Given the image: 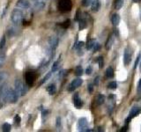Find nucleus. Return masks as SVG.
Masks as SVG:
<instances>
[{
	"instance_id": "nucleus-1",
	"label": "nucleus",
	"mask_w": 141,
	"mask_h": 132,
	"mask_svg": "<svg viewBox=\"0 0 141 132\" xmlns=\"http://www.w3.org/2000/svg\"><path fill=\"white\" fill-rule=\"evenodd\" d=\"M11 19L12 23L15 25H19L23 21V12L19 9H14L11 14Z\"/></svg>"
},
{
	"instance_id": "nucleus-2",
	"label": "nucleus",
	"mask_w": 141,
	"mask_h": 132,
	"mask_svg": "<svg viewBox=\"0 0 141 132\" xmlns=\"http://www.w3.org/2000/svg\"><path fill=\"white\" fill-rule=\"evenodd\" d=\"M15 90L18 93H19V96H24L26 93H27V86L25 83H23L21 80L17 79L15 81Z\"/></svg>"
},
{
	"instance_id": "nucleus-3",
	"label": "nucleus",
	"mask_w": 141,
	"mask_h": 132,
	"mask_svg": "<svg viewBox=\"0 0 141 132\" xmlns=\"http://www.w3.org/2000/svg\"><path fill=\"white\" fill-rule=\"evenodd\" d=\"M19 93L16 92V90H13L12 88H8V92H7L6 95V101L10 102V103L13 104L16 103L19 100Z\"/></svg>"
},
{
	"instance_id": "nucleus-4",
	"label": "nucleus",
	"mask_w": 141,
	"mask_h": 132,
	"mask_svg": "<svg viewBox=\"0 0 141 132\" xmlns=\"http://www.w3.org/2000/svg\"><path fill=\"white\" fill-rule=\"evenodd\" d=\"M72 6V4L70 0H60L59 5H58L59 10L63 12H66L70 11Z\"/></svg>"
},
{
	"instance_id": "nucleus-5",
	"label": "nucleus",
	"mask_w": 141,
	"mask_h": 132,
	"mask_svg": "<svg viewBox=\"0 0 141 132\" xmlns=\"http://www.w3.org/2000/svg\"><path fill=\"white\" fill-rule=\"evenodd\" d=\"M87 120L86 118L82 117L79 120V122H78V128L80 131H92V129H89L87 128Z\"/></svg>"
},
{
	"instance_id": "nucleus-6",
	"label": "nucleus",
	"mask_w": 141,
	"mask_h": 132,
	"mask_svg": "<svg viewBox=\"0 0 141 132\" xmlns=\"http://www.w3.org/2000/svg\"><path fill=\"white\" fill-rule=\"evenodd\" d=\"M131 56H132V51L130 48L125 49L124 53H123V63L125 66L130 64V61H131Z\"/></svg>"
},
{
	"instance_id": "nucleus-7",
	"label": "nucleus",
	"mask_w": 141,
	"mask_h": 132,
	"mask_svg": "<svg viewBox=\"0 0 141 132\" xmlns=\"http://www.w3.org/2000/svg\"><path fill=\"white\" fill-rule=\"evenodd\" d=\"M35 77L36 75L33 71H27L26 73V83L28 86H32L33 84L35 81Z\"/></svg>"
},
{
	"instance_id": "nucleus-8",
	"label": "nucleus",
	"mask_w": 141,
	"mask_h": 132,
	"mask_svg": "<svg viewBox=\"0 0 141 132\" xmlns=\"http://www.w3.org/2000/svg\"><path fill=\"white\" fill-rule=\"evenodd\" d=\"M81 84H82V79H81L80 77H77V78H75L70 84V85H69V87H68V91H70V92L74 91L76 88L80 86Z\"/></svg>"
},
{
	"instance_id": "nucleus-9",
	"label": "nucleus",
	"mask_w": 141,
	"mask_h": 132,
	"mask_svg": "<svg viewBox=\"0 0 141 132\" xmlns=\"http://www.w3.org/2000/svg\"><path fill=\"white\" fill-rule=\"evenodd\" d=\"M49 44L50 46V49L51 50H55L56 49V47L58 46V43H59V40H58L57 37L56 36H50L49 38Z\"/></svg>"
},
{
	"instance_id": "nucleus-10",
	"label": "nucleus",
	"mask_w": 141,
	"mask_h": 132,
	"mask_svg": "<svg viewBox=\"0 0 141 132\" xmlns=\"http://www.w3.org/2000/svg\"><path fill=\"white\" fill-rule=\"evenodd\" d=\"M8 92V87L6 84H0V100H6V95Z\"/></svg>"
},
{
	"instance_id": "nucleus-11",
	"label": "nucleus",
	"mask_w": 141,
	"mask_h": 132,
	"mask_svg": "<svg viewBox=\"0 0 141 132\" xmlns=\"http://www.w3.org/2000/svg\"><path fill=\"white\" fill-rule=\"evenodd\" d=\"M141 113V108L137 107H133L130 111V114H129V117L127 119V121H130V119L134 118L135 116H137V114H139Z\"/></svg>"
},
{
	"instance_id": "nucleus-12",
	"label": "nucleus",
	"mask_w": 141,
	"mask_h": 132,
	"mask_svg": "<svg viewBox=\"0 0 141 132\" xmlns=\"http://www.w3.org/2000/svg\"><path fill=\"white\" fill-rule=\"evenodd\" d=\"M16 6L18 8H21V9H27L29 8L30 5L28 3L27 0H19L16 4Z\"/></svg>"
},
{
	"instance_id": "nucleus-13",
	"label": "nucleus",
	"mask_w": 141,
	"mask_h": 132,
	"mask_svg": "<svg viewBox=\"0 0 141 132\" xmlns=\"http://www.w3.org/2000/svg\"><path fill=\"white\" fill-rule=\"evenodd\" d=\"M92 11L94 12H98L100 8V0H93L92 2Z\"/></svg>"
},
{
	"instance_id": "nucleus-14",
	"label": "nucleus",
	"mask_w": 141,
	"mask_h": 132,
	"mask_svg": "<svg viewBox=\"0 0 141 132\" xmlns=\"http://www.w3.org/2000/svg\"><path fill=\"white\" fill-rule=\"evenodd\" d=\"M74 105H75V107H77V108H80L83 105L82 100H80V98L79 97V94H78V93H76V94L74 95Z\"/></svg>"
},
{
	"instance_id": "nucleus-15",
	"label": "nucleus",
	"mask_w": 141,
	"mask_h": 132,
	"mask_svg": "<svg viewBox=\"0 0 141 132\" xmlns=\"http://www.w3.org/2000/svg\"><path fill=\"white\" fill-rule=\"evenodd\" d=\"M47 92H48V93H49V95H54L55 93H56V85H55L54 84H49V85L47 87Z\"/></svg>"
},
{
	"instance_id": "nucleus-16",
	"label": "nucleus",
	"mask_w": 141,
	"mask_h": 132,
	"mask_svg": "<svg viewBox=\"0 0 141 132\" xmlns=\"http://www.w3.org/2000/svg\"><path fill=\"white\" fill-rule=\"evenodd\" d=\"M111 21H112V24L114 26H116L118 24H119L120 21V17L117 14H113V16L111 17Z\"/></svg>"
},
{
	"instance_id": "nucleus-17",
	"label": "nucleus",
	"mask_w": 141,
	"mask_h": 132,
	"mask_svg": "<svg viewBox=\"0 0 141 132\" xmlns=\"http://www.w3.org/2000/svg\"><path fill=\"white\" fill-rule=\"evenodd\" d=\"M113 42H114V38H113V36H109L107 42H106V49H107V50H109V49L112 48Z\"/></svg>"
},
{
	"instance_id": "nucleus-18",
	"label": "nucleus",
	"mask_w": 141,
	"mask_h": 132,
	"mask_svg": "<svg viewBox=\"0 0 141 132\" xmlns=\"http://www.w3.org/2000/svg\"><path fill=\"white\" fill-rule=\"evenodd\" d=\"M104 101H105V96L102 94H99L96 98V104L100 106V105H101V104H103Z\"/></svg>"
},
{
	"instance_id": "nucleus-19",
	"label": "nucleus",
	"mask_w": 141,
	"mask_h": 132,
	"mask_svg": "<svg viewBox=\"0 0 141 132\" xmlns=\"http://www.w3.org/2000/svg\"><path fill=\"white\" fill-rule=\"evenodd\" d=\"M106 77H109V78H111V77H114V70H113V68L109 67L106 70Z\"/></svg>"
},
{
	"instance_id": "nucleus-20",
	"label": "nucleus",
	"mask_w": 141,
	"mask_h": 132,
	"mask_svg": "<svg viewBox=\"0 0 141 132\" xmlns=\"http://www.w3.org/2000/svg\"><path fill=\"white\" fill-rule=\"evenodd\" d=\"M95 43H96V40H95L94 39L89 40L87 42V44H86V49H93V46H94Z\"/></svg>"
},
{
	"instance_id": "nucleus-21",
	"label": "nucleus",
	"mask_w": 141,
	"mask_h": 132,
	"mask_svg": "<svg viewBox=\"0 0 141 132\" xmlns=\"http://www.w3.org/2000/svg\"><path fill=\"white\" fill-rule=\"evenodd\" d=\"M16 31H17V29L14 27H10L8 30H7V34H8L9 37H12L14 36V35L16 34Z\"/></svg>"
},
{
	"instance_id": "nucleus-22",
	"label": "nucleus",
	"mask_w": 141,
	"mask_h": 132,
	"mask_svg": "<svg viewBox=\"0 0 141 132\" xmlns=\"http://www.w3.org/2000/svg\"><path fill=\"white\" fill-rule=\"evenodd\" d=\"M83 74V69L81 66H77L75 69V75L78 76V77H80Z\"/></svg>"
},
{
	"instance_id": "nucleus-23",
	"label": "nucleus",
	"mask_w": 141,
	"mask_h": 132,
	"mask_svg": "<svg viewBox=\"0 0 141 132\" xmlns=\"http://www.w3.org/2000/svg\"><path fill=\"white\" fill-rule=\"evenodd\" d=\"M123 5V0H116V3H115V6H116V10H120L122 8Z\"/></svg>"
},
{
	"instance_id": "nucleus-24",
	"label": "nucleus",
	"mask_w": 141,
	"mask_h": 132,
	"mask_svg": "<svg viewBox=\"0 0 141 132\" xmlns=\"http://www.w3.org/2000/svg\"><path fill=\"white\" fill-rule=\"evenodd\" d=\"M51 75H52V71H49V73H47V74H46V76L43 77V78H42V80L41 81V83H40V85H42V84H43L44 83H45L46 81H47L48 79H49V77H51Z\"/></svg>"
},
{
	"instance_id": "nucleus-25",
	"label": "nucleus",
	"mask_w": 141,
	"mask_h": 132,
	"mask_svg": "<svg viewBox=\"0 0 141 132\" xmlns=\"http://www.w3.org/2000/svg\"><path fill=\"white\" fill-rule=\"evenodd\" d=\"M59 64H60V60H57V61L55 62V63H53L52 70H51V71H52V72L56 71V70H58V67H59Z\"/></svg>"
},
{
	"instance_id": "nucleus-26",
	"label": "nucleus",
	"mask_w": 141,
	"mask_h": 132,
	"mask_svg": "<svg viewBox=\"0 0 141 132\" xmlns=\"http://www.w3.org/2000/svg\"><path fill=\"white\" fill-rule=\"evenodd\" d=\"M2 130L4 132H9L11 130V125L9 123H4L2 126Z\"/></svg>"
},
{
	"instance_id": "nucleus-27",
	"label": "nucleus",
	"mask_w": 141,
	"mask_h": 132,
	"mask_svg": "<svg viewBox=\"0 0 141 132\" xmlns=\"http://www.w3.org/2000/svg\"><path fill=\"white\" fill-rule=\"evenodd\" d=\"M86 26V21L85 20V19H81L80 20H79V29L80 30L84 29Z\"/></svg>"
},
{
	"instance_id": "nucleus-28",
	"label": "nucleus",
	"mask_w": 141,
	"mask_h": 132,
	"mask_svg": "<svg viewBox=\"0 0 141 132\" xmlns=\"http://www.w3.org/2000/svg\"><path fill=\"white\" fill-rule=\"evenodd\" d=\"M117 87V84H116V82H115V81H113V82H110L109 84H108V88H109V89H116V88Z\"/></svg>"
},
{
	"instance_id": "nucleus-29",
	"label": "nucleus",
	"mask_w": 141,
	"mask_h": 132,
	"mask_svg": "<svg viewBox=\"0 0 141 132\" xmlns=\"http://www.w3.org/2000/svg\"><path fill=\"white\" fill-rule=\"evenodd\" d=\"M97 63H99L100 69H101L102 67H103V57H102V56H99V57L97 58Z\"/></svg>"
},
{
	"instance_id": "nucleus-30",
	"label": "nucleus",
	"mask_w": 141,
	"mask_h": 132,
	"mask_svg": "<svg viewBox=\"0 0 141 132\" xmlns=\"http://www.w3.org/2000/svg\"><path fill=\"white\" fill-rule=\"evenodd\" d=\"M5 42H6V39H5V36H3L0 40V49H2L5 45Z\"/></svg>"
},
{
	"instance_id": "nucleus-31",
	"label": "nucleus",
	"mask_w": 141,
	"mask_h": 132,
	"mask_svg": "<svg viewBox=\"0 0 141 132\" xmlns=\"http://www.w3.org/2000/svg\"><path fill=\"white\" fill-rule=\"evenodd\" d=\"M93 0H82V5L83 6H89L90 5L92 4Z\"/></svg>"
},
{
	"instance_id": "nucleus-32",
	"label": "nucleus",
	"mask_w": 141,
	"mask_h": 132,
	"mask_svg": "<svg viewBox=\"0 0 141 132\" xmlns=\"http://www.w3.org/2000/svg\"><path fill=\"white\" fill-rule=\"evenodd\" d=\"M21 121V119H20V116L19 115V114H16V116L14 117V123L17 125H19V123H20Z\"/></svg>"
},
{
	"instance_id": "nucleus-33",
	"label": "nucleus",
	"mask_w": 141,
	"mask_h": 132,
	"mask_svg": "<svg viewBox=\"0 0 141 132\" xmlns=\"http://www.w3.org/2000/svg\"><path fill=\"white\" fill-rule=\"evenodd\" d=\"M140 58H141V53H139V55L137 56V59H136V62H135V65H134V69H136L137 67V63H138V62L140 61Z\"/></svg>"
},
{
	"instance_id": "nucleus-34",
	"label": "nucleus",
	"mask_w": 141,
	"mask_h": 132,
	"mask_svg": "<svg viewBox=\"0 0 141 132\" xmlns=\"http://www.w3.org/2000/svg\"><path fill=\"white\" fill-rule=\"evenodd\" d=\"M100 44H99V43H95V44H94V46H93V52H95V51L99 50V49H100Z\"/></svg>"
},
{
	"instance_id": "nucleus-35",
	"label": "nucleus",
	"mask_w": 141,
	"mask_h": 132,
	"mask_svg": "<svg viewBox=\"0 0 141 132\" xmlns=\"http://www.w3.org/2000/svg\"><path fill=\"white\" fill-rule=\"evenodd\" d=\"M92 71H93V68H92V66H89L86 68V73L87 74V75H90V74H92Z\"/></svg>"
},
{
	"instance_id": "nucleus-36",
	"label": "nucleus",
	"mask_w": 141,
	"mask_h": 132,
	"mask_svg": "<svg viewBox=\"0 0 141 132\" xmlns=\"http://www.w3.org/2000/svg\"><path fill=\"white\" fill-rule=\"evenodd\" d=\"M61 127V118H56V128H60Z\"/></svg>"
},
{
	"instance_id": "nucleus-37",
	"label": "nucleus",
	"mask_w": 141,
	"mask_h": 132,
	"mask_svg": "<svg viewBox=\"0 0 141 132\" xmlns=\"http://www.w3.org/2000/svg\"><path fill=\"white\" fill-rule=\"evenodd\" d=\"M4 76H5V74L4 73V72L0 73V84H3V81L5 80V77H4Z\"/></svg>"
},
{
	"instance_id": "nucleus-38",
	"label": "nucleus",
	"mask_w": 141,
	"mask_h": 132,
	"mask_svg": "<svg viewBox=\"0 0 141 132\" xmlns=\"http://www.w3.org/2000/svg\"><path fill=\"white\" fill-rule=\"evenodd\" d=\"M137 93H141V78H140V80L138 81V83H137Z\"/></svg>"
},
{
	"instance_id": "nucleus-39",
	"label": "nucleus",
	"mask_w": 141,
	"mask_h": 132,
	"mask_svg": "<svg viewBox=\"0 0 141 132\" xmlns=\"http://www.w3.org/2000/svg\"><path fill=\"white\" fill-rule=\"evenodd\" d=\"M5 56H0V68H1L2 66H3L4 63H5Z\"/></svg>"
},
{
	"instance_id": "nucleus-40",
	"label": "nucleus",
	"mask_w": 141,
	"mask_h": 132,
	"mask_svg": "<svg viewBox=\"0 0 141 132\" xmlns=\"http://www.w3.org/2000/svg\"><path fill=\"white\" fill-rule=\"evenodd\" d=\"M7 7H8V5H6V6L4 8V11H3V13H2V15H1V18H4L5 17V13H6V11H7Z\"/></svg>"
},
{
	"instance_id": "nucleus-41",
	"label": "nucleus",
	"mask_w": 141,
	"mask_h": 132,
	"mask_svg": "<svg viewBox=\"0 0 141 132\" xmlns=\"http://www.w3.org/2000/svg\"><path fill=\"white\" fill-rule=\"evenodd\" d=\"M64 24H62V26L63 27H64V28H66L67 26H69V25H70V21H66V22H63Z\"/></svg>"
},
{
	"instance_id": "nucleus-42",
	"label": "nucleus",
	"mask_w": 141,
	"mask_h": 132,
	"mask_svg": "<svg viewBox=\"0 0 141 132\" xmlns=\"http://www.w3.org/2000/svg\"><path fill=\"white\" fill-rule=\"evenodd\" d=\"M88 91H89V93H92V92H93V85H92V84H89V85H88Z\"/></svg>"
},
{
	"instance_id": "nucleus-43",
	"label": "nucleus",
	"mask_w": 141,
	"mask_h": 132,
	"mask_svg": "<svg viewBox=\"0 0 141 132\" xmlns=\"http://www.w3.org/2000/svg\"><path fill=\"white\" fill-rule=\"evenodd\" d=\"M98 84H99V77H95V79H94V84L98 85Z\"/></svg>"
},
{
	"instance_id": "nucleus-44",
	"label": "nucleus",
	"mask_w": 141,
	"mask_h": 132,
	"mask_svg": "<svg viewBox=\"0 0 141 132\" xmlns=\"http://www.w3.org/2000/svg\"><path fill=\"white\" fill-rule=\"evenodd\" d=\"M49 110H45V109H44V110H42V114H43V115H47V114H49Z\"/></svg>"
},
{
	"instance_id": "nucleus-45",
	"label": "nucleus",
	"mask_w": 141,
	"mask_h": 132,
	"mask_svg": "<svg viewBox=\"0 0 141 132\" xmlns=\"http://www.w3.org/2000/svg\"><path fill=\"white\" fill-rule=\"evenodd\" d=\"M126 128H127V127H123V129H122V131H123V130H126Z\"/></svg>"
},
{
	"instance_id": "nucleus-46",
	"label": "nucleus",
	"mask_w": 141,
	"mask_h": 132,
	"mask_svg": "<svg viewBox=\"0 0 141 132\" xmlns=\"http://www.w3.org/2000/svg\"><path fill=\"white\" fill-rule=\"evenodd\" d=\"M140 66H141V65H140Z\"/></svg>"
}]
</instances>
